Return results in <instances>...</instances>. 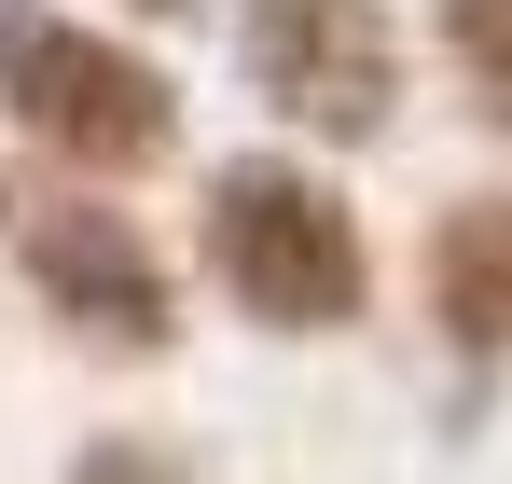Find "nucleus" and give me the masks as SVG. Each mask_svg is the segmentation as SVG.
<instances>
[{
    "instance_id": "20e7f679",
    "label": "nucleus",
    "mask_w": 512,
    "mask_h": 484,
    "mask_svg": "<svg viewBox=\"0 0 512 484\" xmlns=\"http://www.w3.org/2000/svg\"><path fill=\"white\" fill-rule=\"evenodd\" d=\"M0 208H14L28 291L70 332H97V346H167L180 332V291H167V263H153V236L125 208H84V194H0Z\"/></svg>"
},
{
    "instance_id": "7ed1b4c3",
    "label": "nucleus",
    "mask_w": 512,
    "mask_h": 484,
    "mask_svg": "<svg viewBox=\"0 0 512 484\" xmlns=\"http://www.w3.org/2000/svg\"><path fill=\"white\" fill-rule=\"evenodd\" d=\"M236 70L277 125L305 139H374L402 97V28L388 0H250L236 14Z\"/></svg>"
},
{
    "instance_id": "0eeeda50",
    "label": "nucleus",
    "mask_w": 512,
    "mask_h": 484,
    "mask_svg": "<svg viewBox=\"0 0 512 484\" xmlns=\"http://www.w3.org/2000/svg\"><path fill=\"white\" fill-rule=\"evenodd\" d=\"M56 484H194V457H180V443H153V429H97Z\"/></svg>"
},
{
    "instance_id": "f03ea898",
    "label": "nucleus",
    "mask_w": 512,
    "mask_h": 484,
    "mask_svg": "<svg viewBox=\"0 0 512 484\" xmlns=\"http://www.w3.org/2000/svg\"><path fill=\"white\" fill-rule=\"evenodd\" d=\"M0 111L84 180H139V166L180 153V83L84 14H14L0 28Z\"/></svg>"
},
{
    "instance_id": "423d86ee",
    "label": "nucleus",
    "mask_w": 512,
    "mask_h": 484,
    "mask_svg": "<svg viewBox=\"0 0 512 484\" xmlns=\"http://www.w3.org/2000/svg\"><path fill=\"white\" fill-rule=\"evenodd\" d=\"M443 56L471 83V111L512 139V0H443Z\"/></svg>"
},
{
    "instance_id": "1a4fd4ad",
    "label": "nucleus",
    "mask_w": 512,
    "mask_h": 484,
    "mask_svg": "<svg viewBox=\"0 0 512 484\" xmlns=\"http://www.w3.org/2000/svg\"><path fill=\"white\" fill-rule=\"evenodd\" d=\"M14 14H28V0H0V28H14Z\"/></svg>"
},
{
    "instance_id": "6e6552de",
    "label": "nucleus",
    "mask_w": 512,
    "mask_h": 484,
    "mask_svg": "<svg viewBox=\"0 0 512 484\" xmlns=\"http://www.w3.org/2000/svg\"><path fill=\"white\" fill-rule=\"evenodd\" d=\"M125 14H194V0H125Z\"/></svg>"
},
{
    "instance_id": "f257e3e1",
    "label": "nucleus",
    "mask_w": 512,
    "mask_h": 484,
    "mask_svg": "<svg viewBox=\"0 0 512 484\" xmlns=\"http://www.w3.org/2000/svg\"><path fill=\"white\" fill-rule=\"evenodd\" d=\"M208 277L263 332H346L374 305V236L305 153H236L208 166Z\"/></svg>"
},
{
    "instance_id": "39448f33",
    "label": "nucleus",
    "mask_w": 512,
    "mask_h": 484,
    "mask_svg": "<svg viewBox=\"0 0 512 484\" xmlns=\"http://www.w3.org/2000/svg\"><path fill=\"white\" fill-rule=\"evenodd\" d=\"M429 319L457 360H512V194H457L429 236Z\"/></svg>"
}]
</instances>
